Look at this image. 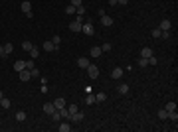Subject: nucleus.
Instances as JSON below:
<instances>
[{"instance_id": "f257e3e1", "label": "nucleus", "mask_w": 178, "mask_h": 132, "mask_svg": "<svg viewBox=\"0 0 178 132\" xmlns=\"http://www.w3.org/2000/svg\"><path fill=\"white\" fill-rule=\"evenodd\" d=\"M87 75L91 79H97V77H99V67H97L95 63H89L87 65Z\"/></svg>"}, {"instance_id": "f03ea898", "label": "nucleus", "mask_w": 178, "mask_h": 132, "mask_svg": "<svg viewBox=\"0 0 178 132\" xmlns=\"http://www.w3.org/2000/svg\"><path fill=\"white\" fill-rule=\"evenodd\" d=\"M83 118H85V114H83L81 110H77L75 114H69V118H67V120H69V122H81Z\"/></svg>"}, {"instance_id": "7ed1b4c3", "label": "nucleus", "mask_w": 178, "mask_h": 132, "mask_svg": "<svg viewBox=\"0 0 178 132\" xmlns=\"http://www.w3.org/2000/svg\"><path fill=\"white\" fill-rule=\"evenodd\" d=\"M81 32H83L85 36H93V34H95V30H93V24H91V22H85V24L81 26Z\"/></svg>"}, {"instance_id": "20e7f679", "label": "nucleus", "mask_w": 178, "mask_h": 132, "mask_svg": "<svg viewBox=\"0 0 178 132\" xmlns=\"http://www.w3.org/2000/svg\"><path fill=\"white\" fill-rule=\"evenodd\" d=\"M170 28H172L170 20H168V18H164V20L160 22V28H158V30H162V32H170Z\"/></svg>"}, {"instance_id": "39448f33", "label": "nucleus", "mask_w": 178, "mask_h": 132, "mask_svg": "<svg viewBox=\"0 0 178 132\" xmlns=\"http://www.w3.org/2000/svg\"><path fill=\"white\" fill-rule=\"evenodd\" d=\"M55 110H57V108H55L53 103H45V105H44V112H45V114H53Z\"/></svg>"}, {"instance_id": "423d86ee", "label": "nucleus", "mask_w": 178, "mask_h": 132, "mask_svg": "<svg viewBox=\"0 0 178 132\" xmlns=\"http://www.w3.org/2000/svg\"><path fill=\"white\" fill-rule=\"evenodd\" d=\"M20 8H22L24 14H28V12H32V2H30V0H24V2L20 4Z\"/></svg>"}, {"instance_id": "0eeeda50", "label": "nucleus", "mask_w": 178, "mask_h": 132, "mask_svg": "<svg viewBox=\"0 0 178 132\" xmlns=\"http://www.w3.org/2000/svg\"><path fill=\"white\" fill-rule=\"evenodd\" d=\"M121 77H123V69L121 67H115L111 71V79H121Z\"/></svg>"}, {"instance_id": "6e6552de", "label": "nucleus", "mask_w": 178, "mask_h": 132, "mask_svg": "<svg viewBox=\"0 0 178 132\" xmlns=\"http://www.w3.org/2000/svg\"><path fill=\"white\" fill-rule=\"evenodd\" d=\"M101 24L105 28H109V26H113V18L111 16H101Z\"/></svg>"}, {"instance_id": "1a4fd4ad", "label": "nucleus", "mask_w": 178, "mask_h": 132, "mask_svg": "<svg viewBox=\"0 0 178 132\" xmlns=\"http://www.w3.org/2000/svg\"><path fill=\"white\" fill-rule=\"evenodd\" d=\"M81 26H83V24L75 20V22H71V24H69V30H71V32H81Z\"/></svg>"}, {"instance_id": "9d476101", "label": "nucleus", "mask_w": 178, "mask_h": 132, "mask_svg": "<svg viewBox=\"0 0 178 132\" xmlns=\"http://www.w3.org/2000/svg\"><path fill=\"white\" fill-rule=\"evenodd\" d=\"M32 77H30V69H22L20 71V81H30Z\"/></svg>"}, {"instance_id": "9b49d317", "label": "nucleus", "mask_w": 178, "mask_h": 132, "mask_svg": "<svg viewBox=\"0 0 178 132\" xmlns=\"http://www.w3.org/2000/svg\"><path fill=\"white\" fill-rule=\"evenodd\" d=\"M42 47H44L45 51H55V49H57V45H53V42H47V40L44 42V45H42Z\"/></svg>"}, {"instance_id": "f8f14e48", "label": "nucleus", "mask_w": 178, "mask_h": 132, "mask_svg": "<svg viewBox=\"0 0 178 132\" xmlns=\"http://www.w3.org/2000/svg\"><path fill=\"white\" fill-rule=\"evenodd\" d=\"M22 69H26V61H16V63H14V71L20 73Z\"/></svg>"}, {"instance_id": "ddd939ff", "label": "nucleus", "mask_w": 178, "mask_h": 132, "mask_svg": "<svg viewBox=\"0 0 178 132\" xmlns=\"http://www.w3.org/2000/svg\"><path fill=\"white\" fill-rule=\"evenodd\" d=\"M53 105H55V108H57V110H59V108H65V99H61V97H59V99H55V101H53Z\"/></svg>"}, {"instance_id": "4468645a", "label": "nucleus", "mask_w": 178, "mask_h": 132, "mask_svg": "<svg viewBox=\"0 0 178 132\" xmlns=\"http://www.w3.org/2000/svg\"><path fill=\"white\" fill-rule=\"evenodd\" d=\"M57 130L59 132H69L71 130V124H69V122H61V124L57 126Z\"/></svg>"}, {"instance_id": "2eb2a0df", "label": "nucleus", "mask_w": 178, "mask_h": 132, "mask_svg": "<svg viewBox=\"0 0 178 132\" xmlns=\"http://www.w3.org/2000/svg\"><path fill=\"white\" fill-rule=\"evenodd\" d=\"M77 65H79V67H83V69H87L89 59H87V57H79V59H77Z\"/></svg>"}, {"instance_id": "dca6fc26", "label": "nucleus", "mask_w": 178, "mask_h": 132, "mask_svg": "<svg viewBox=\"0 0 178 132\" xmlns=\"http://www.w3.org/2000/svg\"><path fill=\"white\" fill-rule=\"evenodd\" d=\"M117 93H121V95H127V93H129V85H125V83H121V85L117 87Z\"/></svg>"}, {"instance_id": "f3484780", "label": "nucleus", "mask_w": 178, "mask_h": 132, "mask_svg": "<svg viewBox=\"0 0 178 132\" xmlns=\"http://www.w3.org/2000/svg\"><path fill=\"white\" fill-rule=\"evenodd\" d=\"M150 55H152V49H150V47H142V51H140V57H146V59H148Z\"/></svg>"}, {"instance_id": "a211bd4d", "label": "nucleus", "mask_w": 178, "mask_h": 132, "mask_svg": "<svg viewBox=\"0 0 178 132\" xmlns=\"http://www.w3.org/2000/svg\"><path fill=\"white\" fill-rule=\"evenodd\" d=\"M105 101H107V95L105 93H97L95 95V103H105Z\"/></svg>"}, {"instance_id": "6ab92c4d", "label": "nucleus", "mask_w": 178, "mask_h": 132, "mask_svg": "<svg viewBox=\"0 0 178 132\" xmlns=\"http://www.w3.org/2000/svg\"><path fill=\"white\" fill-rule=\"evenodd\" d=\"M16 120H18V122H24V120H26V112H24V110H16Z\"/></svg>"}, {"instance_id": "aec40b11", "label": "nucleus", "mask_w": 178, "mask_h": 132, "mask_svg": "<svg viewBox=\"0 0 178 132\" xmlns=\"http://www.w3.org/2000/svg\"><path fill=\"white\" fill-rule=\"evenodd\" d=\"M89 53H91V57H99L103 51H101V47H91V51H89Z\"/></svg>"}, {"instance_id": "412c9836", "label": "nucleus", "mask_w": 178, "mask_h": 132, "mask_svg": "<svg viewBox=\"0 0 178 132\" xmlns=\"http://www.w3.org/2000/svg\"><path fill=\"white\" fill-rule=\"evenodd\" d=\"M0 105H2V108H10V99L2 97V99H0Z\"/></svg>"}, {"instance_id": "4be33fe9", "label": "nucleus", "mask_w": 178, "mask_h": 132, "mask_svg": "<svg viewBox=\"0 0 178 132\" xmlns=\"http://www.w3.org/2000/svg\"><path fill=\"white\" fill-rule=\"evenodd\" d=\"M166 118H170L172 122H176V120H178V114H176V110H168V116H166Z\"/></svg>"}, {"instance_id": "5701e85b", "label": "nucleus", "mask_w": 178, "mask_h": 132, "mask_svg": "<svg viewBox=\"0 0 178 132\" xmlns=\"http://www.w3.org/2000/svg\"><path fill=\"white\" fill-rule=\"evenodd\" d=\"M65 14H69V16H73V14H75V6H71V4H67V6H65Z\"/></svg>"}, {"instance_id": "b1692460", "label": "nucleus", "mask_w": 178, "mask_h": 132, "mask_svg": "<svg viewBox=\"0 0 178 132\" xmlns=\"http://www.w3.org/2000/svg\"><path fill=\"white\" fill-rule=\"evenodd\" d=\"M65 108H67V112H69V114H75V112L79 110V108H77V105H69V107H65Z\"/></svg>"}, {"instance_id": "393cba45", "label": "nucleus", "mask_w": 178, "mask_h": 132, "mask_svg": "<svg viewBox=\"0 0 178 132\" xmlns=\"http://www.w3.org/2000/svg\"><path fill=\"white\" fill-rule=\"evenodd\" d=\"M28 53H30V55H32V59H36V57H38V53H40V51H38V47H36V45H34V47H32V49H30V51H28Z\"/></svg>"}, {"instance_id": "a878e982", "label": "nucleus", "mask_w": 178, "mask_h": 132, "mask_svg": "<svg viewBox=\"0 0 178 132\" xmlns=\"http://www.w3.org/2000/svg\"><path fill=\"white\" fill-rule=\"evenodd\" d=\"M30 77H32V79H38V77H40V71H38L36 67H34V69H30Z\"/></svg>"}, {"instance_id": "bb28decb", "label": "nucleus", "mask_w": 178, "mask_h": 132, "mask_svg": "<svg viewBox=\"0 0 178 132\" xmlns=\"http://www.w3.org/2000/svg\"><path fill=\"white\" fill-rule=\"evenodd\" d=\"M59 114H61V118H63V120H67V118H69V112H67V108H59Z\"/></svg>"}, {"instance_id": "cd10ccee", "label": "nucleus", "mask_w": 178, "mask_h": 132, "mask_svg": "<svg viewBox=\"0 0 178 132\" xmlns=\"http://www.w3.org/2000/svg\"><path fill=\"white\" fill-rule=\"evenodd\" d=\"M49 116H51V120H55V122H59V120H61V114H59V110H55V112H53V114H49Z\"/></svg>"}, {"instance_id": "c85d7f7f", "label": "nucleus", "mask_w": 178, "mask_h": 132, "mask_svg": "<svg viewBox=\"0 0 178 132\" xmlns=\"http://www.w3.org/2000/svg\"><path fill=\"white\" fill-rule=\"evenodd\" d=\"M12 49H14V45H12V44H4V51H6V55H10Z\"/></svg>"}, {"instance_id": "c756f323", "label": "nucleus", "mask_w": 178, "mask_h": 132, "mask_svg": "<svg viewBox=\"0 0 178 132\" xmlns=\"http://www.w3.org/2000/svg\"><path fill=\"white\" fill-rule=\"evenodd\" d=\"M32 47H34V44H30V42H24V44H22V49H24V51H30Z\"/></svg>"}, {"instance_id": "7c9ffc66", "label": "nucleus", "mask_w": 178, "mask_h": 132, "mask_svg": "<svg viewBox=\"0 0 178 132\" xmlns=\"http://www.w3.org/2000/svg\"><path fill=\"white\" fill-rule=\"evenodd\" d=\"M146 61H148V65H158V59H156L154 55H150V57H148Z\"/></svg>"}, {"instance_id": "2f4dec72", "label": "nucleus", "mask_w": 178, "mask_h": 132, "mask_svg": "<svg viewBox=\"0 0 178 132\" xmlns=\"http://www.w3.org/2000/svg\"><path fill=\"white\" fill-rule=\"evenodd\" d=\"M164 108H166V110H176V103H172V101H170V103H166V107H164Z\"/></svg>"}, {"instance_id": "473e14b6", "label": "nucleus", "mask_w": 178, "mask_h": 132, "mask_svg": "<svg viewBox=\"0 0 178 132\" xmlns=\"http://www.w3.org/2000/svg\"><path fill=\"white\" fill-rule=\"evenodd\" d=\"M166 116H168V110H166V108H164V110H158V118H160V120H164Z\"/></svg>"}, {"instance_id": "72a5a7b5", "label": "nucleus", "mask_w": 178, "mask_h": 132, "mask_svg": "<svg viewBox=\"0 0 178 132\" xmlns=\"http://www.w3.org/2000/svg\"><path fill=\"white\" fill-rule=\"evenodd\" d=\"M85 103H87V105H93V103H95V95H87V97H85Z\"/></svg>"}, {"instance_id": "f704fd0d", "label": "nucleus", "mask_w": 178, "mask_h": 132, "mask_svg": "<svg viewBox=\"0 0 178 132\" xmlns=\"http://www.w3.org/2000/svg\"><path fill=\"white\" fill-rule=\"evenodd\" d=\"M160 34H162V30H158V28L152 30V38H160Z\"/></svg>"}, {"instance_id": "c9c22d12", "label": "nucleus", "mask_w": 178, "mask_h": 132, "mask_svg": "<svg viewBox=\"0 0 178 132\" xmlns=\"http://www.w3.org/2000/svg\"><path fill=\"white\" fill-rule=\"evenodd\" d=\"M138 65H140V67H146V65H148V61H146V57H140V61H138Z\"/></svg>"}, {"instance_id": "e433bc0d", "label": "nucleus", "mask_w": 178, "mask_h": 132, "mask_svg": "<svg viewBox=\"0 0 178 132\" xmlns=\"http://www.w3.org/2000/svg\"><path fill=\"white\" fill-rule=\"evenodd\" d=\"M51 42H53V45H59V44H61V40H59V36H53V38H51Z\"/></svg>"}, {"instance_id": "4c0bfd02", "label": "nucleus", "mask_w": 178, "mask_h": 132, "mask_svg": "<svg viewBox=\"0 0 178 132\" xmlns=\"http://www.w3.org/2000/svg\"><path fill=\"white\" fill-rule=\"evenodd\" d=\"M101 51H111V44H103L101 45Z\"/></svg>"}, {"instance_id": "58836bf2", "label": "nucleus", "mask_w": 178, "mask_h": 132, "mask_svg": "<svg viewBox=\"0 0 178 132\" xmlns=\"http://www.w3.org/2000/svg\"><path fill=\"white\" fill-rule=\"evenodd\" d=\"M26 69H34V61H32V59L26 61Z\"/></svg>"}, {"instance_id": "ea45409f", "label": "nucleus", "mask_w": 178, "mask_h": 132, "mask_svg": "<svg viewBox=\"0 0 178 132\" xmlns=\"http://www.w3.org/2000/svg\"><path fill=\"white\" fill-rule=\"evenodd\" d=\"M69 4H71V6H75V8H77V6H81V0H71V2H69Z\"/></svg>"}, {"instance_id": "a19ab883", "label": "nucleus", "mask_w": 178, "mask_h": 132, "mask_svg": "<svg viewBox=\"0 0 178 132\" xmlns=\"http://www.w3.org/2000/svg\"><path fill=\"white\" fill-rule=\"evenodd\" d=\"M0 55H2V57H6V51H4V45H0Z\"/></svg>"}, {"instance_id": "79ce46f5", "label": "nucleus", "mask_w": 178, "mask_h": 132, "mask_svg": "<svg viewBox=\"0 0 178 132\" xmlns=\"http://www.w3.org/2000/svg\"><path fill=\"white\" fill-rule=\"evenodd\" d=\"M109 4L111 6H117V0H109Z\"/></svg>"}, {"instance_id": "37998d69", "label": "nucleus", "mask_w": 178, "mask_h": 132, "mask_svg": "<svg viewBox=\"0 0 178 132\" xmlns=\"http://www.w3.org/2000/svg\"><path fill=\"white\" fill-rule=\"evenodd\" d=\"M129 0H117V4H127Z\"/></svg>"}, {"instance_id": "c03bdc74", "label": "nucleus", "mask_w": 178, "mask_h": 132, "mask_svg": "<svg viewBox=\"0 0 178 132\" xmlns=\"http://www.w3.org/2000/svg\"><path fill=\"white\" fill-rule=\"evenodd\" d=\"M2 97H4V93H2V91H0V99H2Z\"/></svg>"}]
</instances>
